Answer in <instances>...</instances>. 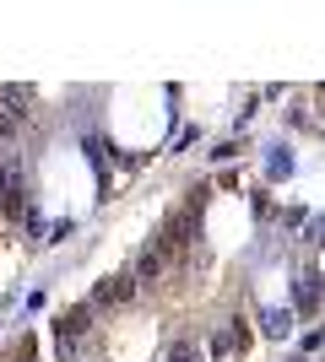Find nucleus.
<instances>
[{
    "label": "nucleus",
    "instance_id": "obj_4",
    "mask_svg": "<svg viewBox=\"0 0 325 362\" xmlns=\"http://www.w3.org/2000/svg\"><path fill=\"white\" fill-rule=\"evenodd\" d=\"M266 173H271V179H287V173H293V157L282 146H266Z\"/></svg>",
    "mask_w": 325,
    "mask_h": 362
},
{
    "label": "nucleus",
    "instance_id": "obj_2",
    "mask_svg": "<svg viewBox=\"0 0 325 362\" xmlns=\"http://www.w3.org/2000/svg\"><path fill=\"white\" fill-rule=\"evenodd\" d=\"M130 298H136V276H108V281H98L87 308H114V303H130Z\"/></svg>",
    "mask_w": 325,
    "mask_h": 362
},
{
    "label": "nucleus",
    "instance_id": "obj_1",
    "mask_svg": "<svg viewBox=\"0 0 325 362\" xmlns=\"http://www.w3.org/2000/svg\"><path fill=\"white\" fill-rule=\"evenodd\" d=\"M87 330H93V308H87V303H76V308L60 314V351H65V362H76V335H87Z\"/></svg>",
    "mask_w": 325,
    "mask_h": 362
},
{
    "label": "nucleus",
    "instance_id": "obj_7",
    "mask_svg": "<svg viewBox=\"0 0 325 362\" xmlns=\"http://www.w3.org/2000/svg\"><path fill=\"white\" fill-rule=\"evenodd\" d=\"M169 362H201V351H195V341H179V346L169 351Z\"/></svg>",
    "mask_w": 325,
    "mask_h": 362
},
{
    "label": "nucleus",
    "instance_id": "obj_6",
    "mask_svg": "<svg viewBox=\"0 0 325 362\" xmlns=\"http://www.w3.org/2000/svg\"><path fill=\"white\" fill-rule=\"evenodd\" d=\"M293 330V314H287V308H271V314H266V335H287Z\"/></svg>",
    "mask_w": 325,
    "mask_h": 362
},
{
    "label": "nucleus",
    "instance_id": "obj_3",
    "mask_svg": "<svg viewBox=\"0 0 325 362\" xmlns=\"http://www.w3.org/2000/svg\"><path fill=\"white\" fill-rule=\"evenodd\" d=\"M293 303H298V314H314V308H320V271H304V276H298Z\"/></svg>",
    "mask_w": 325,
    "mask_h": 362
},
{
    "label": "nucleus",
    "instance_id": "obj_5",
    "mask_svg": "<svg viewBox=\"0 0 325 362\" xmlns=\"http://www.w3.org/2000/svg\"><path fill=\"white\" fill-rule=\"evenodd\" d=\"M157 276H163V255H157V249H147V255H141V265H136V281H157Z\"/></svg>",
    "mask_w": 325,
    "mask_h": 362
}]
</instances>
